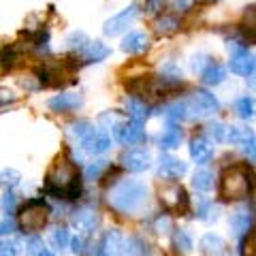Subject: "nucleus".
Segmentation results:
<instances>
[{"label":"nucleus","mask_w":256,"mask_h":256,"mask_svg":"<svg viewBox=\"0 0 256 256\" xmlns=\"http://www.w3.org/2000/svg\"><path fill=\"white\" fill-rule=\"evenodd\" d=\"M47 190L56 196H64V198H75L82 192V182H79V171L77 166L70 162L66 156H60L54 162V166L47 173V182H45Z\"/></svg>","instance_id":"obj_1"},{"label":"nucleus","mask_w":256,"mask_h":256,"mask_svg":"<svg viewBox=\"0 0 256 256\" xmlns=\"http://www.w3.org/2000/svg\"><path fill=\"white\" fill-rule=\"evenodd\" d=\"M148 201V186L137 180H124L109 192V203L120 214L137 212Z\"/></svg>","instance_id":"obj_2"},{"label":"nucleus","mask_w":256,"mask_h":256,"mask_svg":"<svg viewBox=\"0 0 256 256\" xmlns=\"http://www.w3.org/2000/svg\"><path fill=\"white\" fill-rule=\"evenodd\" d=\"M252 190V173L248 166L235 164L226 169L220 178V196L226 201H242V198L250 196Z\"/></svg>","instance_id":"obj_3"},{"label":"nucleus","mask_w":256,"mask_h":256,"mask_svg":"<svg viewBox=\"0 0 256 256\" xmlns=\"http://www.w3.org/2000/svg\"><path fill=\"white\" fill-rule=\"evenodd\" d=\"M47 218H50L47 205L41 201V198H34V201H30L22 207L20 228L24 233H38V230H43V226L47 224Z\"/></svg>","instance_id":"obj_4"},{"label":"nucleus","mask_w":256,"mask_h":256,"mask_svg":"<svg viewBox=\"0 0 256 256\" xmlns=\"http://www.w3.org/2000/svg\"><path fill=\"white\" fill-rule=\"evenodd\" d=\"M137 15H139V4H130V6H126L124 11H120L118 15H114L111 20L105 22V26H102V32H105L107 36H116L120 34V32H124L130 24L137 20Z\"/></svg>","instance_id":"obj_5"},{"label":"nucleus","mask_w":256,"mask_h":256,"mask_svg":"<svg viewBox=\"0 0 256 256\" xmlns=\"http://www.w3.org/2000/svg\"><path fill=\"white\" fill-rule=\"evenodd\" d=\"M160 201L169 207V210L182 212V214L188 212V194L178 184H169V186L160 188Z\"/></svg>","instance_id":"obj_6"},{"label":"nucleus","mask_w":256,"mask_h":256,"mask_svg":"<svg viewBox=\"0 0 256 256\" xmlns=\"http://www.w3.org/2000/svg\"><path fill=\"white\" fill-rule=\"evenodd\" d=\"M230 70L237 75H250L256 70V60L252 54H248L246 47L233 45V54H230Z\"/></svg>","instance_id":"obj_7"},{"label":"nucleus","mask_w":256,"mask_h":256,"mask_svg":"<svg viewBox=\"0 0 256 256\" xmlns=\"http://www.w3.org/2000/svg\"><path fill=\"white\" fill-rule=\"evenodd\" d=\"M120 162H122V166L128 171L141 173V171H148L152 166V156L146 150H128L120 156Z\"/></svg>","instance_id":"obj_8"},{"label":"nucleus","mask_w":256,"mask_h":256,"mask_svg":"<svg viewBox=\"0 0 256 256\" xmlns=\"http://www.w3.org/2000/svg\"><path fill=\"white\" fill-rule=\"evenodd\" d=\"M114 134L122 146H134V143H141L143 139H146V132H143V128H141V122H134V120L124 122V124H118L114 128Z\"/></svg>","instance_id":"obj_9"},{"label":"nucleus","mask_w":256,"mask_h":256,"mask_svg":"<svg viewBox=\"0 0 256 256\" xmlns=\"http://www.w3.org/2000/svg\"><path fill=\"white\" fill-rule=\"evenodd\" d=\"M190 111H196V114H216V111L220 109V102L218 98H216L214 94H210L207 90H196L194 94H192V98H190Z\"/></svg>","instance_id":"obj_10"},{"label":"nucleus","mask_w":256,"mask_h":256,"mask_svg":"<svg viewBox=\"0 0 256 256\" xmlns=\"http://www.w3.org/2000/svg\"><path fill=\"white\" fill-rule=\"evenodd\" d=\"M79 146L86 152H90V154H102V152H107L111 148V137L105 130H100V128H92L90 134Z\"/></svg>","instance_id":"obj_11"},{"label":"nucleus","mask_w":256,"mask_h":256,"mask_svg":"<svg viewBox=\"0 0 256 256\" xmlns=\"http://www.w3.org/2000/svg\"><path fill=\"white\" fill-rule=\"evenodd\" d=\"M70 222H73V226L82 235H90L96 230V226H98V216H96V212L90 210V207H84V210H77L73 214Z\"/></svg>","instance_id":"obj_12"},{"label":"nucleus","mask_w":256,"mask_h":256,"mask_svg":"<svg viewBox=\"0 0 256 256\" xmlns=\"http://www.w3.org/2000/svg\"><path fill=\"white\" fill-rule=\"evenodd\" d=\"M124 250L126 248L122 244V235H120V230H107L105 237L100 239L98 256H122Z\"/></svg>","instance_id":"obj_13"},{"label":"nucleus","mask_w":256,"mask_h":256,"mask_svg":"<svg viewBox=\"0 0 256 256\" xmlns=\"http://www.w3.org/2000/svg\"><path fill=\"white\" fill-rule=\"evenodd\" d=\"M190 158L196 164H207L214 158V146L205 137H196L190 141Z\"/></svg>","instance_id":"obj_14"},{"label":"nucleus","mask_w":256,"mask_h":256,"mask_svg":"<svg viewBox=\"0 0 256 256\" xmlns=\"http://www.w3.org/2000/svg\"><path fill=\"white\" fill-rule=\"evenodd\" d=\"M84 98L79 94H58L54 96V98H50V109L52 111H58V114H66V111H73L77 107H82Z\"/></svg>","instance_id":"obj_15"},{"label":"nucleus","mask_w":256,"mask_h":256,"mask_svg":"<svg viewBox=\"0 0 256 256\" xmlns=\"http://www.w3.org/2000/svg\"><path fill=\"white\" fill-rule=\"evenodd\" d=\"M186 162H182L180 158H173V156H160V175L169 180H178L186 173Z\"/></svg>","instance_id":"obj_16"},{"label":"nucleus","mask_w":256,"mask_h":256,"mask_svg":"<svg viewBox=\"0 0 256 256\" xmlns=\"http://www.w3.org/2000/svg\"><path fill=\"white\" fill-rule=\"evenodd\" d=\"M250 222H252V214L250 210L244 205V207H237L230 216V228H233V233L237 237H242L244 233H248V228H250Z\"/></svg>","instance_id":"obj_17"},{"label":"nucleus","mask_w":256,"mask_h":256,"mask_svg":"<svg viewBox=\"0 0 256 256\" xmlns=\"http://www.w3.org/2000/svg\"><path fill=\"white\" fill-rule=\"evenodd\" d=\"M148 47H150V38L143 32H130L122 41V50L126 54H143Z\"/></svg>","instance_id":"obj_18"},{"label":"nucleus","mask_w":256,"mask_h":256,"mask_svg":"<svg viewBox=\"0 0 256 256\" xmlns=\"http://www.w3.org/2000/svg\"><path fill=\"white\" fill-rule=\"evenodd\" d=\"M111 54V50L105 45V43H100V41H90L86 45V50L79 54L84 58V62H100V60H105L107 56Z\"/></svg>","instance_id":"obj_19"},{"label":"nucleus","mask_w":256,"mask_h":256,"mask_svg":"<svg viewBox=\"0 0 256 256\" xmlns=\"http://www.w3.org/2000/svg\"><path fill=\"white\" fill-rule=\"evenodd\" d=\"M201 250H203L205 256H226L222 237L214 235V233L203 235V239H201Z\"/></svg>","instance_id":"obj_20"},{"label":"nucleus","mask_w":256,"mask_h":256,"mask_svg":"<svg viewBox=\"0 0 256 256\" xmlns=\"http://www.w3.org/2000/svg\"><path fill=\"white\" fill-rule=\"evenodd\" d=\"M224 77H226V70H224V66L218 62H210L203 68V84H207V86H218L224 82Z\"/></svg>","instance_id":"obj_21"},{"label":"nucleus","mask_w":256,"mask_h":256,"mask_svg":"<svg viewBox=\"0 0 256 256\" xmlns=\"http://www.w3.org/2000/svg\"><path fill=\"white\" fill-rule=\"evenodd\" d=\"M126 114L130 120H134V122H146V120L150 118V109L143 100L139 98H130L126 102Z\"/></svg>","instance_id":"obj_22"},{"label":"nucleus","mask_w":256,"mask_h":256,"mask_svg":"<svg viewBox=\"0 0 256 256\" xmlns=\"http://www.w3.org/2000/svg\"><path fill=\"white\" fill-rule=\"evenodd\" d=\"M235 111L242 120H254L256 118V98H250V96H244L235 102Z\"/></svg>","instance_id":"obj_23"},{"label":"nucleus","mask_w":256,"mask_h":256,"mask_svg":"<svg viewBox=\"0 0 256 256\" xmlns=\"http://www.w3.org/2000/svg\"><path fill=\"white\" fill-rule=\"evenodd\" d=\"M190 116V105L188 102H173V105L166 107L164 111V118L169 120V122H182V120H186Z\"/></svg>","instance_id":"obj_24"},{"label":"nucleus","mask_w":256,"mask_h":256,"mask_svg":"<svg viewBox=\"0 0 256 256\" xmlns=\"http://www.w3.org/2000/svg\"><path fill=\"white\" fill-rule=\"evenodd\" d=\"M180 141H182V132H180V128H166V130L160 134V139H158V146L162 148V150H175L180 146Z\"/></svg>","instance_id":"obj_25"},{"label":"nucleus","mask_w":256,"mask_h":256,"mask_svg":"<svg viewBox=\"0 0 256 256\" xmlns=\"http://www.w3.org/2000/svg\"><path fill=\"white\" fill-rule=\"evenodd\" d=\"M254 139L250 128H239V126H228V143H237V146H248Z\"/></svg>","instance_id":"obj_26"},{"label":"nucleus","mask_w":256,"mask_h":256,"mask_svg":"<svg viewBox=\"0 0 256 256\" xmlns=\"http://www.w3.org/2000/svg\"><path fill=\"white\" fill-rule=\"evenodd\" d=\"M173 246L180 254H190L192 252V239H190V235L186 233V230H182V228L173 233Z\"/></svg>","instance_id":"obj_27"},{"label":"nucleus","mask_w":256,"mask_h":256,"mask_svg":"<svg viewBox=\"0 0 256 256\" xmlns=\"http://www.w3.org/2000/svg\"><path fill=\"white\" fill-rule=\"evenodd\" d=\"M192 184H194L196 190L207 192V190H212V186H214V175H212L210 171L201 169V171L194 173V178H192Z\"/></svg>","instance_id":"obj_28"},{"label":"nucleus","mask_w":256,"mask_h":256,"mask_svg":"<svg viewBox=\"0 0 256 256\" xmlns=\"http://www.w3.org/2000/svg\"><path fill=\"white\" fill-rule=\"evenodd\" d=\"M92 128L94 126L90 122H86V120H82V122H75V124H70V137H73L77 143H82L88 134H90Z\"/></svg>","instance_id":"obj_29"},{"label":"nucleus","mask_w":256,"mask_h":256,"mask_svg":"<svg viewBox=\"0 0 256 256\" xmlns=\"http://www.w3.org/2000/svg\"><path fill=\"white\" fill-rule=\"evenodd\" d=\"M244 26L248 30V38L256 41V6H248V11L244 15Z\"/></svg>","instance_id":"obj_30"},{"label":"nucleus","mask_w":256,"mask_h":256,"mask_svg":"<svg viewBox=\"0 0 256 256\" xmlns=\"http://www.w3.org/2000/svg\"><path fill=\"white\" fill-rule=\"evenodd\" d=\"M220 216V207L214 205V203H201V210H198V218L205 220V222H214L218 220Z\"/></svg>","instance_id":"obj_31"},{"label":"nucleus","mask_w":256,"mask_h":256,"mask_svg":"<svg viewBox=\"0 0 256 256\" xmlns=\"http://www.w3.org/2000/svg\"><path fill=\"white\" fill-rule=\"evenodd\" d=\"M178 28H180V22L175 18H162L156 22V32H160V34H171Z\"/></svg>","instance_id":"obj_32"},{"label":"nucleus","mask_w":256,"mask_h":256,"mask_svg":"<svg viewBox=\"0 0 256 256\" xmlns=\"http://www.w3.org/2000/svg\"><path fill=\"white\" fill-rule=\"evenodd\" d=\"M66 43H68V50H77L79 54H82L86 50V45L90 43V41H88V36L84 34V32H73V34L68 36Z\"/></svg>","instance_id":"obj_33"},{"label":"nucleus","mask_w":256,"mask_h":256,"mask_svg":"<svg viewBox=\"0 0 256 256\" xmlns=\"http://www.w3.org/2000/svg\"><path fill=\"white\" fill-rule=\"evenodd\" d=\"M207 132L214 141H226L228 139V126L224 124H210L207 126Z\"/></svg>","instance_id":"obj_34"},{"label":"nucleus","mask_w":256,"mask_h":256,"mask_svg":"<svg viewBox=\"0 0 256 256\" xmlns=\"http://www.w3.org/2000/svg\"><path fill=\"white\" fill-rule=\"evenodd\" d=\"M68 230L66 228H56L54 233H52V244L54 248H58V250H64V248L68 246Z\"/></svg>","instance_id":"obj_35"},{"label":"nucleus","mask_w":256,"mask_h":256,"mask_svg":"<svg viewBox=\"0 0 256 256\" xmlns=\"http://www.w3.org/2000/svg\"><path fill=\"white\" fill-rule=\"evenodd\" d=\"M20 252H22L20 242H15V239H4L0 244V256H20Z\"/></svg>","instance_id":"obj_36"},{"label":"nucleus","mask_w":256,"mask_h":256,"mask_svg":"<svg viewBox=\"0 0 256 256\" xmlns=\"http://www.w3.org/2000/svg\"><path fill=\"white\" fill-rule=\"evenodd\" d=\"M126 254L128 256H146V246H143L139 239H128L126 242Z\"/></svg>","instance_id":"obj_37"},{"label":"nucleus","mask_w":256,"mask_h":256,"mask_svg":"<svg viewBox=\"0 0 256 256\" xmlns=\"http://www.w3.org/2000/svg\"><path fill=\"white\" fill-rule=\"evenodd\" d=\"M15 210V194L9 190H4V194H2V214L4 216H11Z\"/></svg>","instance_id":"obj_38"},{"label":"nucleus","mask_w":256,"mask_h":256,"mask_svg":"<svg viewBox=\"0 0 256 256\" xmlns=\"http://www.w3.org/2000/svg\"><path fill=\"white\" fill-rule=\"evenodd\" d=\"M107 169V160H98V162H94V164H90L88 166V178H98V175Z\"/></svg>","instance_id":"obj_39"},{"label":"nucleus","mask_w":256,"mask_h":256,"mask_svg":"<svg viewBox=\"0 0 256 256\" xmlns=\"http://www.w3.org/2000/svg\"><path fill=\"white\" fill-rule=\"evenodd\" d=\"M43 250H45V246H43V242L38 237H32L30 242H28V254L30 256H38Z\"/></svg>","instance_id":"obj_40"},{"label":"nucleus","mask_w":256,"mask_h":256,"mask_svg":"<svg viewBox=\"0 0 256 256\" xmlns=\"http://www.w3.org/2000/svg\"><path fill=\"white\" fill-rule=\"evenodd\" d=\"M20 182V173L13 171V169H4L2 171V184L4 186H15Z\"/></svg>","instance_id":"obj_41"},{"label":"nucleus","mask_w":256,"mask_h":256,"mask_svg":"<svg viewBox=\"0 0 256 256\" xmlns=\"http://www.w3.org/2000/svg\"><path fill=\"white\" fill-rule=\"evenodd\" d=\"M13 230H15V222L9 218V216H4V218H2V224H0V233L6 237V235H11Z\"/></svg>","instance_id":"obj_42"},{"label":"nucleus","mask_w":256,"mask_h":256,"mask_svg":"<svg viewBox=\"0 0 256 256\" xmlns=\"http://www.w3.org/2000/svg\"><path fill=\"white\" fill-rule=\"evenodd\" d=\"M194 0H171V6L175 11H188Z\"/></svg>","instance_id":"obj_43"},{"label":"nucleus","mask_w":256,"mask_h":256,"mask_svg":"<svg viewBox=\"0 0 256 256\" xmlns=\"http://www.w3.org/2000/svg\"><path fill=\"white\" fill-rule=\"evenodd\" d=\"M244 152H246V156L252 160V162H256V139H252L248 146H244Z\"/></svg>","instance_id":"obj_44"},{"label":"nucleus","mask_w":256,"mask_h":256,"mask_svg":"<svg viewBox=\"0 0 256 256\" xmlns=\"http://www.w3.org/2000/svg\"><path fill=\"white\" fill-rule=\"evenodd\" d=\"M70 250H73L75 254H84V239L82 237H75V239H70Z\"/></svg>","instance_id":"obj_45"},{"label":"nucleus","mask_w":256,"mask_h":256,"mask_svg":"<svg viewBox=\"0 0 256 256\" xmlns=\"http://www.w3.org/2000/svg\"><path fill=\"white\" fill-rule=\"evenodd\" d=\"M164 0H148V11L150 13H158L160 9H162Z\"/></svg>","instance_id":"obj_46"},{"label":"nucleus","mask_w":256,"mask_h":256,"mask_svg":"<svg viewBox=\"0 0 256 256\" xmlns=\"http://www.w3.org/2000/svg\"><path fill=\"white\" fill-rule=\"evenodd\" d=\"M246 84H248V88H252V90H256V70L246 77Z\"/></svg>","instance_id":"obj_47"},{"label":"nucleus","mask_w":256,"mask_h":256,"mask_svg":"<svg viewBox=\"0 0 256 256\" xmlns=\"http://www.w3.org/2000/svg\"><path fill=\"white\" fill-rule=\"evenodd\" d=\"M38 256H56V254H52L50 250H43V252H41V254H38Z\"/></svg>","instance_id":"obj_48"}]
</instances>
